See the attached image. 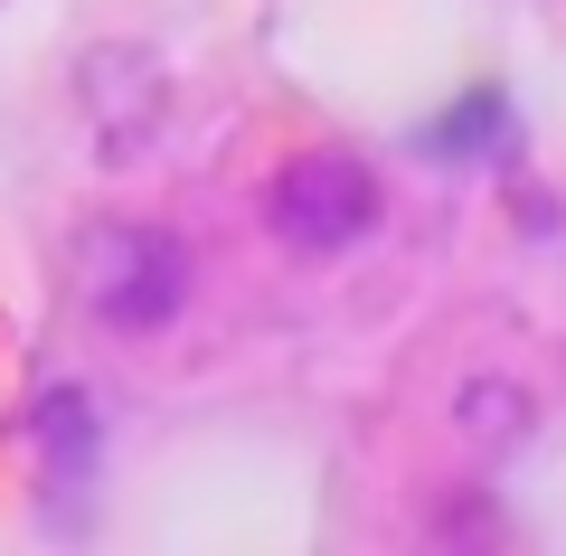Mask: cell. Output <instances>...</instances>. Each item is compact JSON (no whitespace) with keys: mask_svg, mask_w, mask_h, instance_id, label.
Masks as SVG:
<instances>
[{"mask_svg":"<svg viewBox=\"0 0 566 556\" xmlns=\"http://www.w3.org/2000/svg\"><path fill=\"white\" fill-rule=\"evenodd\" d=\"M76 283H85V312L114 339H151V331H170L180 302H189V255H180L170 227L123 218V227H95V237H85Z\"/></svg>","mask_w":566,"mask_h":556,"instance_id":"6da1fadb","label":"cell"},{"mask_svg":"<svg viewBox=\"0 0 566 556\" xmlns=\"http://www.w3.org/2000/svg\"><path fill=\"white\" fill-rule=\"evenodd\" d=\"M264 227H274L293 255H349V245L378 227V170H368L359 151L283 160L274 189H264Z\"/></svg>","mask_w":566,"mask_h":556,"instance_id":"7a4b0ae2","label":"cell"}]
</instances>
